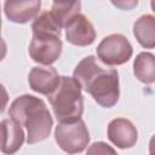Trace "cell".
<instances>
[{"mask_svg":"<svg viewBox=\"0 0 155 155\" xmlns=\"http://www.w3.org/2000/svg\"><path fill=\"white\" fill-rule=\"evenodd\" d=\"M108 139L119 149H130L136 145L138 132L136 126L125 117L113 119L107 128Z\"/></svg>","mask_w":155,"mask_h":155,"instance_id":"8","label":"cell"},{"mask_svg":"<svg viewBox=\"0 0 155 155\" xmlns=\"http://www.w3.org/2000/svg\"><path fill=\"white\" fill-rule=\"evenodd\" d=\"M61 76L53 67H34L28 75L29 87L40 94H51L59 85Z\"/></svg>","mask_w":155,"mask_h":155,"instance_id":"10","label":"cell"},{"mask_svg":"<svg viewBox=\"0 0 155 155\" xmlns=\"http://www.w3.org/2000/svg\"><path fill=\"white\" fill-rule=\"evenodd\" d=\"M73 76L101 107L111 108L117 103L120 97L119 73L116 69H103L94 56L82 58L76 64Z\"/></svg>","mask_w":155,"mask_h":155,"instance_id":"1","label":"cell"},{"mask_svg":"<svg viewBox=\"0 0 155 155\" xmlns=\"http://www.w3.org/2000/svg\"><path fill=\"white\" fill-rule=\"evenodd\" d=\"M41 5V0H5L4 13L10 22L24 24L36 18Z\"/></svg>","mask_w":155,"mask_h":155,"instance_id":"9","label":"cell"},{"mask_svg":"<svg viewBox=\"0 0 155 155\" xmlns=\"http://www.w3.org/2000/svg\"><path fill=\"white\" fill-rule=\"evenodd\" d=\"M133 35L144 48H155V17L143 15L133 23Z\"/></svg>","mask_w":155,"mask_h":155,"instance_id":"12","label":"cell"},{"mask_svg":"<svg viewBox=\"0 0 155 155\" xmlns=\"http://www.w3.org/2000/svg\"><path fill=\"white\" fill-rule=\"evenodd\" d=\"M108 153L115 154L116 150L109 147L104 142H96L90 148H87V154H108Z\"/></svg>","mask_w":155,"mask_h":155,"instance_id":"15","label":"cell"},{"mask_svg":"<svg viewBox=\"0 0 155 155\" xmlns=\"http://www.w3.org/2000/svg\"><path fill=\"white\" fill-rule=\"evenodd\" d=\"M65 29V39L69 44L75 46H88L96 40V30L90 19L78 13L73 18L68 21L64 25Z\"/></svg>","mask_w":155,"mask_h":155,"instance_id":"7","label":"cell"},{"mask_svg":"<svg viewBox=\"0 0 155 155\" xmlns=\"http://www.w3.org/2000/svg\"><path fill=\"white\" fill-rule=\"evenodd\" d=\"M98 59L105 65H121L130 61L133 48L127 38L122 34H110L102 39L97 48Z\"/></svg>","mask_w":155,"mask_h":155,"instance_id":"6","label":"cell"},{"mask_svg":"<svg viewBox=\"0 0 155 155\" xmlns=\"http://www.w3.org/2000/svg\"><path fill=\"white\" fill-rule=\"evenodd\" d=\"M54 140L57 145L68 154L81 153L90 143V133L80 117L74 121L59 122L54 128Z\"/></svg>","mask_w":155,"mask_h":155,"instance_id":"5","label":"cell"},{"mask_svg":"<svg viewBox=\"0 0 155 155\" xmlns=\"http://www.w3.org/2000/svg\"><path fill=\"white\" fill-rule=\"evenodd\" d=\"M150 6H151V10L155 12V0H150Z\"/></svg>","mask_w":155,"mask_h":155,"instance_id":"18","label":"cell"},{"mask_svg":"<svg viewBox=\"0 0 155 155\" xmlns=\"http://www.w3.org/2000/svg\"><path fill=\"white\" fill-rule=\"evenodd\" d=\"M149 153L150 154H155V134L149 140Z\"/></svg>","mask_w":155,"mask_h":155,"instance_id":"17","label":"cell"},{"mask_svg":"<svg viewBox=\"0 0 155 155\" xmlns=\"http://www.w3.org/2000/svg\"><path fill=\"white\" fill-rule=\"evenodd\" d=\"M8 116L27 130V143L35 144L45 140L52 130L53 119L46 103L33 94L17 97L8 108Z\"/></svg>","mask_w":155,"mask_h":155,"instance_id":"2","label":"cell"},{"mask_svg":"<svg viewBox=\"0 0 155 155\" xmlns=\"http://www.w3.org/2000/svg\"><path fill=\"white\" fill-rule=\"evenodd\" d=\"M110 2L119 10L130 11L138 5L139 0H110Z\"/></svg>","mask_w":155,"mask_h":155,"instance_id":"16","label":"cell"},{"mask_svg":"<svg viewBox=\"0 0 155 155\" xmlns=\"http://www.w3.org/2000/svg\"><path fill=\"white\" fill-rule=\"evenodd\" d=\"M133 74L140 82L150 85L155 82V54L140 52L133 62Z\"/></svg>","mask_w":155,"mask_h":155,"instance_id":"13","label":"cell"},{"mask_svg":"<svg viewBox=\"0 0 155 155\" xmlns=\"http://www.w3.org/2000/svg\"><path fill=\"white\" fill-rule=\"evenodd\" d=\"M81 86L73 76H61L57 88L47 96L53 114L59 122L74 121L84 113V98Z\"/></svg>","mask_w":155,"mask_h":155,"instance_id":"3","label":"cell"},{"mask_svg":"<svg viewBox=\"0 0 155 155\" xmlns=\"http://www.w3.org/2000/svg\"><path fill=\"white\" fill-rule=\"evenodd\" d=\"M81 0H53L51 7V15L58 22V24L64 28L70 18L80 13Z\"/></svg>","mask_w":155,"mask_h":155,"instance_id":"14","label":"cell"},{"mask_svg":"<svg viewBox=\"0 0 155 155\" xmlns=\"http://www.w3.org/2000/svg\"><path fill=\"white\" fill-rule=\"evenodd\" d=\"M62 48L61 34L50 30H38L33 31L28 52L34 62L42 65H51L61 57Z\"/></svg>","mask_w":155,"mask_h":155,"instance_id":"4","label":"cell"},{"mask_svg":"<svg viewBox=\"0 0 155 155\" xmlns=\"http://www.w3.org/2000/svg\"><path fill=\"white\" fill-rule=\"evenodd\" d=\"M1 132H2V143L1 151L4 154H15L17 153L24 143V131L21 124L15 119H4L1 121Z\"/></svg>","mask_w":155,"mask_h":155,"instance_id":"11","label":"cell"}]
</instances>
